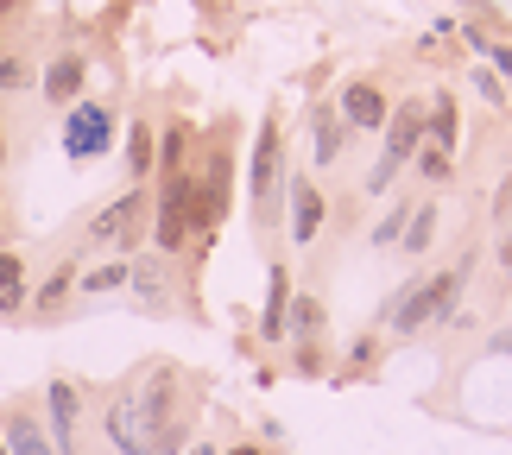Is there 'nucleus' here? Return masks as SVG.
Returning <instances> with one entry per match:
<instances>
[{
    "label": "nucleus",
    "mask_w": 512,
    "mask_h": 455,
    "mask_svg": "<svg viewBox=\"0 0 512 455\" xmlns=\"http://www.w3.org/2000/svg\"><path fill=\"white\" fill-rule=\"evenodd\" d=\"M146 190L140 184H133V190H121V196H114V203L102 209V215H95V222H89V247H102V241H114V247H133V241H140V228H146Z\"/></svg>",
    "instance_id": "obj_5"
},
{
    "label": "nucleus",
    "mask_w": 512,
    "mask_h": 455,
    "mask_svg": "<svg viewBox=\"0 0 512 455\" xmlns=\"http://www.w3.org/2000/svg\"><path fill=\"white\" fill-rule=\"evenodd\" d=\"M159 171H165V177L190 171V127H184V121H171V127L159 133Z\"/></svg>",
    "instance_id": "obj_20"
},
{
    "label": "nucleus",
    "mask_w": 512,
    "mask_h": 455,
    "mask_svg": "<svg viewBox=\"0 0 512 455\" xmlns=\"http://www.w3.org/2000/svg\"><path fill=\"white\" fill-rule=\"evenodd\" d=\"M83 76H89V64L76 51H64V57H51V64H45V83H38V89H45V102L70 108L76 95H83Z\"/></svg>",
    "instance_id": "obj_12"
},
{
    "label": "nucleus",
    "mask_w": 512,
    "mask_h": 455,
    "mask_svg": "<svg viewBox=\"0 0 512 455\" xmlns=\"http://www.w3.org/2000/svg\"><path fill=\"white\" fill-rule=\"evenodd\" d=\"M108 437H114V449H121V455H146V424H140V411H133V392H127V399H114Z\"/></svg>",
    "instance_id": "obj_15"
},
{
    "label": "nucleus",
    "mask_w": 512,
    "mask_h": 455,
    "mask_svg": "<svg viewBox=\"0 0 512 455\" xmlns=\"http://www.w3.org/2000/svg\"><path fill=\"white\" fill-rule=\"evenodd\" d=\"M487 70H494V76H512V45H500V38H494V45H487Z\"/></svg>",
    "instance_id": "obj_27"
},
{
    "label": "nucleus",
    "mask_w": 512,
    "mask_h": 455,
    "mask_svg": "<svg viewBox=\"0 0 512 455\" xmlns=\"http://www.w3.org/2000/svg\"><path fill=\"white\" fill-rule=\"evenodd\" d=\"M70 285H76V266H57L51 279L38 285V304H45V310H57V304H64V291H70Z\"/></svg>",
    "instance_id": "obj_25"
},
{
    "label": "nucleus",
    "mask_w": 512,
    "mask_h": 455,
    "mask_svg": "<svg viewBox=\"0 0 512 455\" xmlns=\"http://www.w3.org/2000/svg\"><path fill=\"white\" fill-rule=\"evenodd\" d=\"M310 146H317V158L310 165H342V146H348V121L336 114V102H317L310 108Z\"/></svg>",
    "instance_id": "obj_10"
},
{
    "label": "nucleus",
    "mask_w": 512,
    "mask_h": 455,
    "mask_svg": "<svg viewBox=\"0 0 512 455\" xmlns=\"http://www.w3.org/2000/svg\"><path fill=\"white\" fill-rule=\"evenodd\" d=\"M184 455H215V449H209V443H196V449H184Z\"/></svg>",
    "instance_id": "obj_30"
},
{
    "label": "nucleus",
    "mask_w": 512,
    "mask_h": 455,
    "mask_svg": "<svg viewBox=\"0 0 512 455\" xmlns=\"http://www.w3.org/2000/svg\"><path fill=\"white\" fill-rule=\"evenodd\" d=\"M475 95H481L487 108H506V83H500V76L487 70V64H475Z\"/></svg>",
    "instance_id": "obj_26"
},
{
    "label": "nucleus",
    "mask_w": 512,
    "mask_h": 455,
    "mask_svg": "<svg viewBox=\"0 0 512 455\" xmlns=\"http://www.w3.org/2000/svg\"><path fill=\"white\" fill-rule=\"evenodd\" d=\"M0 455H7V437H0Z\"/></svg>",
    "instance_id": "obj_33"
},
{
    "label": "nucleus",
    "mask_w": 512,
    "mask_h": 455,
    "mask_svg": "<svg viewBox=\"0 0 512 455\" xmlns=\"http://www.w3.org/2000/svg\"><path fill=\"white\" fill-rule=\"evenodd\" d=\"M430 241H437V203H411V222L399 234V247L418 260V253H430Z\"/></svg>",
    "instance_id": "obj_19"
},
{
    "label": "nucleus",
    "mask_w": 512,
    "mask_h": 455,
    "mask_svg": "<svg viewBox=\"0 0 512 455\" xmlns=\"http://www.w3.org/2000/svg\"><path fill=\"white\" fill-rule=\"evenodd\" d=\"M247 184H253V209L272 222L279 190H285V127H279V114L260 121V140H253V158H247Z\"/></svg>",
    "instance_id": "obj_3"
},
{
    "label": "nucleus",
    "mask_w": 512,
    "mask_h": 455,
    "mask_svg": "<svg viewBox=\"0 0 512 455\" xmlns=\"http://www.w3.org/2000/svg\"><path fill=\"white\" fill-rule=\"evenodd\" d=\"M500 272L512 279V228H506V241H500Z\"/></svg>",
    "instance_id": "obj_28"
},
{
    "label": "nucleus",
    "mask_w": 512,
    "mask_h": 455,
    "mask_svg": "<svg viewBox=\"0 0 512 455\" xmlns=\"http://www.w3.org/2000/svg\"><path fill=\"white\" fill-rule=\"evenodd\" d=\"M45 411H51V449L57 455H83V449H76V386L70 380L45 386Z\"/></svg>",
    "instance_id": "obj_11"
},
{
    "label": "nucleus",
    "mask_w": 512,
    "mask_h": 455,
    "mask_svg": "<svg viewBox=\"0 0 512 455\" xmlns=\"http://www.w3.org/2000/svg\"><path fill=\"white\" fill-rule=\"evenodd\" d=\"M108 146H114V108L70 102V114H64V152L76 158V165H95V158H108Z\"/></svg>",
    "instance_id": "obj_4"
},
{
    "label": "nucleus",
    "mask_w": 512,
    "mask_h": 455,
    "mask_svg": "<svg viewBox=\"0 0 512 455\" xmlns=\"http://www.w3.org/2000/svg\"><path fill=\"white\" fill-rule=\"evenodd\" d=\"M285 196H291V241H298V247H310V241L323 234V215H329L323 190L310 184V177H291V184H285Z\"/></svg>",
    "instance_id": "obj_9"
},
{
    "label": "nucleus",
    "mask_w": 512,
    "mask_h": 455,
    "mask_svg": "<svg viewBox=\"0 0 512 455\" xmlns=\"http://www.w3.org/2000/svg\"><path fill=\"white\" fill-rule=\"evenodd\" d=\"M196 184V228H215L228 215V190H234V165H228V152H209V165L203 177H190Z\"/></svg>",
    "instance_id": "obj_7"
},
{
    "label": "nucleus",
    "mask_w": 512,
    "mask_h": 455,
    "mask_svg": "<svg viewBox=\"0 0 512 455\" xmlns=\"http://www.w3.org/2000/svg\"><path fill=\"white\" fill-rule=\"evenodd\" d=\"M336 114L348 121V133H386V121H392V102H386V89H380V83L354 76V83L336 95Z\"/></svg>",
    "instance_id": "obj_6"
},
{
    "label": "nucleus",
    "mask_w": 512,
    "mask_h": 455,
    "mask_svg": "<svg viewBox=\"0 0 512 455\" xmlns=\"http://www.w3.org/2000/svg\"><path fill=\"white\" fill-rule=\"evenodd\" d=\"M146 171H159V133L146 121H133L127 127V177H146Z\"/></svg>",
    "instance_id": "obj_18"
},
{
    "label": "nucleus",
    "mask_w": 512,
    "mask_h": 455,
    "mask_svg": "<svg viewBox=\"0 0 512 455\" xmlns=\"http://www.w3.org/2000/svg\"><path fill=\"white\" fill-rule=\"evenodd\" d=\"M285 323H291V272L272 266V285H266V316H260V335L266 342H285Z\"/></svg>",
    "instance_id": "obj_14"
},
{
    "label": "nucleus",
    "mask_w": 512,
    "mask_h": 455,
    "mask_svg": "<svg viewBox=\"0 0 512 455\" xmlns=\"http://www.w3.org/2000/svg\"><path fill=\"white\" fill-rule=\"evenodd\" d=\"M127 285V260H108V266H95V272H83V279H76V291H83V298H102V291H121Z\"/></svg>",
    "instance_id": "obj_22"
},
{
    "label": "nucleus",
    "mask_w": 512,
    "mask_h": 455,
    "mask_svg": "<svg viewBox=\"0 0 512 455\" xmlns=\"http://www.w3.org/2000/svg\"><path fill=\"white\" fill-rule=\"evenodd\" d=\"M0 165H7V140H0Z\"/></svg>",
    "instance_id": "obj_31"
},
{
    "label": "nucleus",
    "mask_w": 512,
    "mask_h": 455,
    "mask_svg": "<svg viewBox=\"0 0 512 455\" xmlns=\"http://www.w3.org/2000/svg\"><path fill=\"white\" fill-rule=\"evenodd\" d=\"M462 7H481V0H462Z\"/></svg>",
    "instance_id": "obj_32"
},
{
    "label": "nucleus",
    "mask_w": 512,
    "mask_h": 455,
    "mask_svg": "<svg viewBox=\"0 0 512 455\" xmlns=\"http://www.w3.org/2000/svg\"><path fill=\"white\" fill-rule=\"evenodd\" d=\"M228 455H260V449H253V443H241V449H228Z\"/></svg>",
    "instance_id": "obj_29"
},
{
    "label": "nucleus",
    "mask_w": 512,
    "mask_h": 455,
    "mask_svg": "<svg viewBox=\"0 0 512 455\" xmlns=\"http://www.w3.org/2000/svg\"><path fill=\"white\" fill-rule=\"evenodd\" d=\"M0 437H7V455H57L45 443V430H38V418H26V411H13V418L0 424Z\"/></svg>",
    "instance_id": "obj_16"
},
{
    "label": "nucleus",
    "mask_w": 512,
    "mask_h": 455,
    "mask_svg": "<svg viewBox=\"0 0 512 455\" xmlns=\"http://www.w3.org/2000/svg\"><path fill=\"white\" fill-rule=\"evenodd\" d=\"M405 222H411V203H392V209L380 215V222H373V247H399Z\"/></svg>",
    "instance_id": "obj_23"
},
{
    "label": "nucleus",
    "mask_w": 512,
    "mask_h": 455,
    "mask_svg": "<svg viewBox=\"0 0 512 455\" xmlns=\"http://www.w3.org/2000/svg\"><path fill=\"white\" fill-rule=\"evenodd\" d=\"M19 304H26V260L0 247V316H19Z\"/></svg>",
    "instance_id": "obj_17"
},
{
    "label": "nucleus",
    "mask_w": 512,
    "mask_h": 455,
    "mask_svg": "<svg viewBox=\"0 0 512 455\" xmlns=\"http://www.w3.org/2000/svg\"><path fill=\"white\" fill-rule=\"evenodd\" d=\"M456 133H462V114H456V95H430L424 102V140L430 146H443V152H456Z\"/></svg>",
    "instance_id": "obj_13"
},
{
    "label": "nucleus",
    "mask_w": 512,
    "mask_h": 455,
    "mask_svg": "<svg viewBox=\"0 0 512 455\" xmlns=\"http://www.w3.org/2000/svg\"><path fill=\"white\" fill-rule=\"evenodd\" d=\"M0 89H7V95H19V89H32V64H26V57L0 51Z\"/></svg>",
    "instance_id": "obj_24"
},
{
    "label": "nucleus",
    "mask_w": 512,
    "mask_h": 455,
    "mask_svg": "<svg viewBox=\"0 0 512 455\" xmlns=\"http://www.w3.org/2000/svg\"><path fill=\"white\" fill-rule=\"evenodd\" d=\"M468 272H475V253L468 260H456L449 272H430V279H411L405 291H392L386 310H380V323L392 335H424L430 323H449L462 304V285H468Z\"/></svg>",
    "instance_id": "obj_1"
},
{
    "label": "nucleus",
    "mask_w": 512,
    "mask_h": 455,
    "mask_svg": "<svg viewBox=\"0 0 512 455\" xmlns=\"http://www.w3.org/2000/svg\"><path fill=\"white\" fill-rule=\"evenodd\" d=\"M196 234V184L190 171H177L159 184V209H152V241H159V253L171 260V253H184Z\"/></svg>",
    "instance_id": "obj_2"
},
{
    "label": "nucleus",
    "mask_w": 512,
    "mask_h": 455,
    "mask_svg": "<svg viewBox=\"0 0 512 455\" xmlns=\"http://www.w3.org/2000/svg\"><path fill=\"white\" fill-rule=\"evenodd\" d=\"M411 165H418V177H424V184H449V177H456V152H443V146H430V140H424Z\"/></svg>",
    "instance_id": "obj_21"
},
{
    "label": "nucleus",
    "mask_w": 512,
    "mask_h": 455,
    "mask_svg": "<svg viewBox=\"0 0 512 455\" xmlns=\"http://www.w3.org/2000/svg\"><path fill=\"white\" fill-rule=\"evenodd\" d=\"M127 291L140 298L152 316L171 310V260L165 253H146V260H127Z\"/></svg>",
    "instance_id": "obj_8"
}]
</instances>
